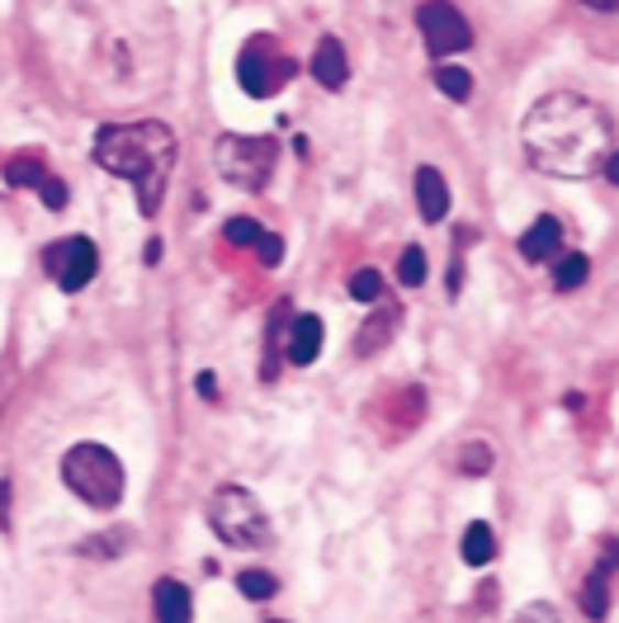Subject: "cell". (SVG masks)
I'll return each instance as SVG.
<instances>
[{
    "instance_id": "cell-1",
    "label": "cell",
    "mask_w": 619,
    "mask_h": 623,
    "mask_svg": "<svg viewBox=\"0 0 619 623\" xmlns=\"http://www.w3.org/2000/svg\"><path fill=\"white\" fill-rule=\"evenodd\" d=\"M520 147H526L530 166L553 180H592L606 170L615 152L610 119L600 114L577 90H553L544 100L530 104L526 123H520Z\"/></svg>"
},
{
    "instance_id": "cell-2",
    "label": "cell",
    "mask_w": 619,
    "mask_h": 623,
    "mask_svg": "<svg viewBox=\"0 0 619 623\" xmlns=\"http://www.w3.org/2000/svg\"><path fill=\"white\" fill-rule=\"evenodd\" d=\"M176 156H180V142L162 119L104 123L95 133V162L137 189L142 218L162 213V194H166L170 170H176Z\"/></svg>"
},
{
    "instance_id": "cell-3",
    "label": "cell",
    "mask_w": 619,
    "mask_h": 623,
    "mask_svg": "<svg viewBox=\"0 0 619 623\" xmlns=\"http://www.w3.org/2000/svg\"><path fill=\"white\" fill-rule=\"evenodd\" d=\"M62 482H67L71 497H81L90 510H114L123 501L129 477H123V463H119L114 449H104V444H95V440H81L62 454Z\"/></svg>"
},
{
    "instance_id": "cell-4",
    "label": "cell",
    "mask_w": 619,
    "mask_h": 623,
    "mask_svg": "<svg viewBox=\"0 0 619 623\" xmlns=\"http://www.w3.org/2000/svg\"><path fill=\"white\" fill-rule=\"evenodd\" d=\"M213 166L228 185L261 194L269 185V175L279 166V142L275 137H242V133H222L213 142Z\"/></svg>"
},
{
    "instance_id": "cell-5",
    "label": "cell",
    "mask_w": 619,
    "mask_h": 623,
    "mask_svg": "<svg viewBox=\"0 0 619 623\" xmlns=\"http://www.w3.org/2000/svg\"><path fill=\"white\" fill-rule=\"evenodd\" d=\"M209 524L228 548H265L269 543V520L246 487H218L209 497Z\"/></svg>"
},
{
    "instance_id": "cell-6",
    "label": "cell",
    "mask_w": 619,
    "mask_h": 623,
    "mask_svg": "<svg viewBox=\"0 0 619 623\" xmlns=\"http://www.w3.org/2000/svg\"><path fill=\"white\" fill-rule=\"evenodd\" d=\"M294 71H298V62L284 57L279 43L269 34L246 38L242 57H236V81H242V90L251 94V100H269V94H279L294 81Z\"/></svg>"
},
{
    "instance_id": "cell-7",
    "label": "cell",
    "mask_w": 619,
    "mask_h": 623,
    "mask_svg": "<svg viewBox=\"0 0 619 623\" xmlns=\"http://www.w3.org/2000/svg\"><path fill=\"white\" fill-rule=\"evenodd\" d=\"M417 29H421V38L435 57H454V53H468L473 47V24L464 20V10L450 5V0H425L417 10Z\"/></svg>"
},
{
    "instance_id": "cell-8",
    "label": "cell",
    "mask_w": 619,
    "mask_h": 623,
    "mask_svg": "<svg viewBox=\"0 0 619 623\" xmlns=\"http://www.w3.org/2000/svg\"><path fill=\"white\" fill-rule=\"evenodd\" d=\"M43 265H47V279H53L62 293H81L86 283L100 275V251H95L90 236H67V242L47 246Z\"/></svg>"
},
{
    "instance_id": "cell-9",
    "label": "cell",
    "mask_w": 619,
    "mask_h": 623,
    "mask_svg": "<svg viewBox=\"0 0 619 623\" xmlns=\"http://www.w3.org/2000/svg\"><path fill=\"white\" fill-rule=\"evenodd\" d=\"M322 341H327V326H322V316H294L289 322V335H284V359L298 364V369H308V364L322 355Z\"/></svg>"
},
{
    "instance_id": "cell-10",
    "label": "cell",
    "mask_w": 619,
    "mask_h": 623,
    "mask_svg": "<svg viewBox=\"0 0 619 623\" xmlns=\"http://www.w3.org/2000/svg\"><path fill=\"white\" fill-rule=\"evenodd\" d=\"M152 610H156V623H195V596H189L185 581L162 577L152 586Z\"/></svg>"
},
{
    "instance_id": "cell-11",
    "label": "cell",
    "mask_w": 619,
    "mask_h": 623,
    "mask_svg": "<svg viewBox=\"0 0 619 623\" xmlns=\"http://www.w3.org/2000/svg\"><path fill=\"white\" fill-rule=\"evenodd\" d=\"M559 246H563V222L559 218H534L530 227H526V236H520V255H526L530 265H549L553 255H559Z\"/></svg>"
},
{
    "instance_id": "cell-12",
    "label": "cell",
    "mask_w": 619,
    "mask_h": 623,
    "mask_svg": "<svg viewBox=\"0 0 619 623\" xmlns=\"http://www.w3.org/2000/svg\"><path fill=\"white\" fill-rule=\"evenodd\" d=\"M312 76L322 90H345V81H351V57H345L341 38H322L312 53Z\"/></svg>"
},
{
    "instance_id": "cell-13",
    "label": "cell",
    "mask_w": 619,
    "mask_h": 623,
    "mask_svg": "<svg viewBox=\"0 0 619 623\" xmlns=\"http://www.w3.org/2000/svg\"><path fill=\"white\" fill-rule=\"evenodd\" d=\"M417 208L425 222H444V213H450V185H444V175L435 166L417 170Z\"/></svg>"
},
{
    "instance_id": "cell-14",
    "label": "cell",
    "mask_w": 619,
    "mask_h": 623,
    "mask_svg": "<svg viewBox=\"0 0 619 623\" xmlns=\"http://www.w3.org/2000/svg\"><path fill=\"white\" fill-rule=\"evenodd\" d=\"M5 185L10 189H43L47 185V162L43 152H14L5 162Z\"/></svg>"
},
{
    "instance_id": "cell-15",
    "label": "cell",
    "mask_w": 619,
    "mask_h": 623,
    "mask_svg": "<svg viewBox=\"0 0 619 623\" xmlns=\"http://www.w3.org/2000/svg\"><path fill=\"white\" fill-rule=\"evenodd\" d=\"M458 553H464L468 567H487L491 557H497V534H491V524H468L464 530V543H458Z\"/></svg>"
},
{
    "instance_id": "cell-16",
    "label": "cell",
    "mask_w": 619,
    "mask_h": 623,
    "mask_svg": "<svg viewBox=\"0 0 619 623\" xmlns=\"http://www.w3.org/2000/svg\"><path fill=\"white\" fill-rule=\"evenodd\" d=\"M606 577H610V563H600V567L592 571V581H586V590H582V610H586V619H606V614H610Z\"/></svg>"
},
{
    "instance_id": "cell-17",
    "label": "cell",
    "mask_w": 619,
    "mask_h": 623,
    "mask_svg": "<svg viewBox=\"0 0 619 623\" xmlns=\"http://www.w3.org/2000/svg\"><path fill=\"white\" fill-rule=\"evenodd\" d=\"M398 326V308H388L384 316H378V322H369L360 331V341H355V349L360 355H374V349H384V341H388V331Z\"/></svg>"
},
{
    "instance_id": "cell-18",
    "label": "cell",
    "mask_w": 619,
    "mask_h": 623,
    "mask_svg": "<svg viewBox=\"0 0 619 623\" xmlns=\"http://www.w3.org/2000/svg\"><path fill=\"white\" fill-rule=\"evenodd\" d=\"M435 90L450 94V100H468V94H473V76L464 67H435Z\"/></svg>"
},
{
    "instance_id": "cell-19",
    "label": "cell",
    "mask_w": 619,
    "mask_h": 623,
    "mask_svg": "<svg viewBox=\"0 0 619 623\" xmlns=\"http://www.w3.org/2000/svg\"><path fill=\"white\" fill-rule=\"evenodd\" d=\"M236 590H242L246 600H275V590H279V581L269 577V571H261V567H251V571H242L236 577Z\"/></svg>"
},
{
    "instance_id": "cell-20",
    "label": "cell",
    "mask_w": 619,
    "mask_h": 623,
    "mask_svg": "<svg viewBox=\"0 0 619 623\" xmlns=\"http://www.w3.org/2000/svg\"><path fill=\"white\" fill-rule=\"evenodd\" d=\"M586 269H592V260H586V255H563L559 269H553V283H559L563 293H567V289H582V283H586Z\"/></svg>"
},
{
    "instance_id": "cell-21",
    "label": "cell",
    "mask_w": 619,
    "mask_h": 623,
    "mask_svg": "<svg viewBox=\"0 0 619 623\" xmlns=\"http://www.w3.org/2000/svg\"><path fill=\"white\" fill-rule=\"evenodd\" d=\"M222 236H228V246H256L265 236V227L256 218H228L222 222Z\"/></svg>"
},
{
    "instance_id": "cell-22",
    "label": "cell",
    "mask_w": 619,
    "mask_h": 623,
    "mask_svg": "<svg viewBox=\"0 0 619 623\" xmlns=\"http://www.w3.org/2000/svg\"><path fill=\"white\" fill-rule=\"evenodd\" d=\"M491 463H497V454H491L487 444H464V449H458V472H464V477L491 472Z\"/></svg>"
},
{
    "instance_id": "cell-23",
    "label": "cell",
    "mask_w": 619,
    "mask_h": 623,
    "mask_svg": "<svg viewBox=\"0 0 619 623\" xmlns=\"http://www.w3.org/2000/svg\"><path fill=\"white\" fill-rule=\"evenodd\" d=\"M398 279L407 283V289H417V283H425V251L421 246H407L402 260H398Z\"/></svg>"
},
{
    "instance_id": "cell-24",
    "label": "cell",
    "mask_w": 619,
    "mask_h": 623,
    "mask_svg": "<svg viewBox=\"0 0 619 623\" xmlns=\"http://www.w3.org/2000/svg\"><path fill=\"white\" fill-rule=\"evenodd\" d=\"M378 293H384L378 269H355V275H351V298L355 302H378Z\"/></svg>"
},
{
    "instance_id": "cell-25",
    "label": "cell",
    "mask_w": 619,
    "mask_h": 623,
    "mask_svg": "<svg viewBox=\"0 0 619 623\" xmlns=\"http://www.w3.org/2000/svg\"><path fill=\"white\" fill-rule=\"evenodd\" d=\"M38 194H43V203L53 208V213H62V208H67V199H71V194H67V185H62L57 175H47V185L38 189Z\"/></svg>"
},
{
    "instance_id": "cell-26",
    "label": "cell",
    "mask_w": 619,
    "mask_h": 623,
    "mask_svg": "<svg viewBox=\"0 0 619 623\" xmlns=\"http://www.w3.org/2000/svg\"><path fill=\"white\" fill-rule=\"evenodd\" d=\"M256 255H261V265H279L284 260V242H279L275 232H265L261 242H256Z\"/></svg>"
},
{
    "instance_id": "cell-27",
    "label": "cell",
    "mask_w": 619,
    "mask_h": 623,
    "mask_svg": "<svg viewBox=\"0 0 619 623\" xmlns=\"http://www.w3.org/2000/svg\"><path fill=\"white\" fill-rule=\"evenodd\" d=\"M516 623H559V610H553V604H526V614H520Z\"/></svg>"
},
{
    "instance_id": "cell-28",
    "label": "cell",
    "mask_w": 619,
    "mask_h": 623,
    "mask_svg": "<svg viewBox=\"0 0 619 623\" xmlns=\"http://www.w3.org/2000/svg\"><path fill=\"white\" fill-rule=\"evenodd\" d=\"M0 530H10V482H0Z\"/></svg>"
},
{
    "instance_id": "cell-29",
    "label": "cell",
    "mask_w": 619,
    "mask_h": 623,
    "mask_svg": "<svg viewBox=\"0 0 619 623\" xmlns=\"http://www.w3.org/2000/svg\"><path fill=\"white\" fill-rule=\"evenodd\" d=\"M600 553H606V557H600V563L619 567V538H606V543H600Z\"/></svg>"
},
{
    "instance_id": "cell-30",
    "label": "cell",
    "mask_w": 619,
    "mask_h": 623,
    "mask_svg": "<svg viewBox=\"0 0 619 623\" xmlns=\"http://www.w3.org/2000/svg\"><path fill=\"white\" fill-rule=\"evenodd\" d=\"M199 397H209V402L218 397V378L213 374H199Z\"/></svg>"
},
{
    "instance_id": "cell-31",
    "label": "cell",
    "mask_w": 619,
    "mask_h": 623,
    "mask_svg": "<svg viewBox=\"0 0 619 623\" xmlns=\"http://www.w3.org/2000/svg\"><path fill=\"white\" fill-rule=\"evenodd\" d=\"M600 175H606L610 185H619V152H610V162H606V170H600Z\"/></svg>"
},
{
    "instance_id": "cell-32",
    "label": "cell",
    "mask_w": 619,
    "mask_h": 623,
    "mask_svg": "<svg viewBox=\"0 0 619 623\" xmlns=\"http://www.w3.org/2000/svg\"><path fill=\"white\" fill-rule=\"evenodd\" d=\"M592 10H600V14H619V0H586Z\"/></svg>"
}]
</instances>
